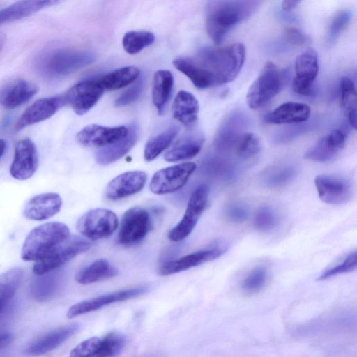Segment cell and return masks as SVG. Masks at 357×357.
<instances>
[{
  "instance_id": "cell-1",
  "label": "cell",
  "mask_w": 357,
  "mask_h": 357,
  "mask_svg": "<svg viewBox=\"0 0 357 357\" xmlns=\"http://www.w3.org/2000/svg\"><path fill=\"white\" fill-rule=\"evenodd\" d=\"M245 56V45L235 43L224 47H203L194 56H180L172 63L196 88L205 89L233 81L240 73Z\"/></svg>"
},
{
  "instance_id": "cell-2",
  "label": "cell",
  "mask_w": 357,
  "mask_h": 357,
  "mask_svg": "<svg viewBox=\"0 0 357 357\" xmlns=\"http://www.w3.org/2000/svg\"><path fill=\"white\" fill-rule=\"evenodd\" d=\"M262 0H209L206 11V30L220 44L238 23L257 9Z\"/></svg>"
},
{
  "instance_id": "cell-3",
  "label": "cell",
  "mask_w": 357,
  "mask_h": 357,
  "mask_svg": "<svg viewBox=\"0 0 357 357\" xmlns=\"http://www.w3.org/2000/svg\"><path fill=\"white\" fill-rule=\"evenodd\" d=\"M95 59L96 55L89 50L56 49L40 55L36 61V68L45 77L58 78L76 72Z\"/></svg>"
},
{
  "instance_id": "cell-4",
  "label": "cell",
  "mask_w": 357,
  "mask_h": 357,
  "mask_svg": "<svg viewBox=\"0 0 357 357\" xmlns=\"http://www.w3.org/2000/svg\"><path fill=\"white\" fill-rule=\"evenodd\" d=\"M69 236L68 227L64 223L50 222L38 225L26 237L21 257L24 261H36Z\"/></svg>"
},
{
  "instance_id": "cell-5",
  "label": "cell",
  "mask_w": 357,
  "mask_h": 357,
  "mask_svg": "<svg viewBox=\"0 0 357 357\" xmlns=\"http://www.w3.org/2000/svg\"><path fill=\"white\" fill-rule=\"evenodd\" d=\"M86 238L69 236L54 246L42 258L36 261L33 272L36 275L52 272L91 247Z\"/></svg>"
},
{
  "instance_id": "cell-6",
  "label": "cell",
  "mask_w": 357,
  "mask_h": 357,
  "mask_svg": "<svg viewBox=\"0 0 357 357\" xmlns=\"http://www.w3.org/2000/svg\"><path fill=\"white\" fill-rule=\"evenodd\" d=\"M282 82V75L278 67L271 61L266 62L248 91V106L254 109L264 106L279 92Z\"/></svg>"
},
{
  "instance_id": "cell-7",
  "label": "cell",
  "mask_w": 357,
  "mask_h": 357,
  "mask_svg": "<svg viewBox=\"0 0 357 357\" xmlns=\"http://www.w3.org/2000/svg\"><path fill=\"white\" fill-rule=\"evenodd\" d=\"M118 225V217L114 211L98 208L84 213L78 219L76 228L84 238L96 241L110 236Z\"/></svg>"
},
{
  "instance_id": "cell-8",
  "label": "cell",
  "mask_w": 357,
  "mask_h": 357,
  "mask_svg": "<svg viewBox=\"0 0 357 357\" xmlns=\"http://www.w3.org/2000/svg\"><path fill=\"white\" fill-rule=\"evenodd\" d=\"M209 188L202 184L191 193L185 212L181 221L169 232V238L174 242L185 239L196 226L208 204Z\"/></svg>"
},
{
  "instance_id": "cell-9",
  "label": "cell",
  "mask_w": 357,
  "mask_h": 357,
  "mask_svg": "<svg viewBox=\"0 0 357 357\" xmlns=\"http://www.w3.org/2000/svg\"><path fill=\"white\" fill-rule=\"evenodd\" d=\"M104 91L98 77H95L77 82L63 97L65 104L68 105L75 114L83 115L98 102Z\"/></svg>"
},
{
  "instance_id": "cell-10",
  "label": "cell",
  "mask_w": 357,
  "mask_h": 357,
  "mask_svg": "<svg viewBox=\"0 0 357 357\" xmlns=\"http://www.w3.org/2000/svg\"><path fill=\"white\" fill-rule=\"evenodd\" d=\"M196 167L195 162H186L159 169L151 178V191L156 195L177 191L187 183Z\"/></svg>"
},
{
  "instance_id": "cell-11",
  "label": "cell",
  "mask_w": 357,
  "mask_h": 357,
  "mask_svg": "<svg viewBox=\"0 0 357 357\" xmlns=\"http://www.w3.org/2000/svg\"><path fill=\"white\" fill-rule=\"evenodd\" d=\"M149 212L140 207L128 209L123 215L118 234L119 241L123 245H132L141 241L151 228Z\"/></svg>"
},
{
  "instance_id": "cell-12",
  "label": "cell",
  "mask_w": 357,
  "mask_h": 357,
  "mask_svg": "<svg viewBox=\"0 0 357 357\" xmlns=\"http://www.w3.org/2000/svg\"><path fill=\"white\" fill-rule=\"evenodd\" d=\"M294 70L295 77L292 81L294 91L303 96H312L314 82L319 72L316 52L309 49L298 55Z\"/></svg>"
},
{
  "instance_id": "cell-13",
  "label": "cell",
  "mask_w": 357,
  "mask_h": 357,
  "mask_svg": "<svg viewBox=\"0 0 357 357\" xmlns=\"http://www.w3.org/2000/svg\"><path fill=\"white\" fill-rule=\"evenodd\" d=\"M128 131L129 127L125 126L109 127L91 124L77 133L76 140L84 146L103 148L123 139Z\"/></svg>"
},
{
  "instance_id": "cell-14",
  "label": "cell",
  "mask_w": 357,
  "mask_h": 357,
  "mask_svg": "<svg viewBox=\"0 0 357 357\" xmlns=\"http://www.w3.org/2000/svg\"><path fill=\"white\" fill-rule=\"evenodd\" d=\"M38 165V155L34 143L29 138L18 141L10 167V175L17 180H26L34 174Z\"/></svg>"
},
{
  "instance_id": "cell-15",
  "label": "cell",
  "mask_w": 357,
  "mask_h": 357,
  "mask_svg": "<svg viewBox=\"0 0 357 357\" xmlns=\"http://www.w3.org/2000/svg\"><path fill=\"white\" fill-rule=\"evenodd\" d=\"M314 184L320 199L328 204H343L352 197L350 183L342 177L319 175L314 178Z\"/></svg>"
},
{
  "instance_id": "cell-16",
  "label": "cell",
  "mask_w": 357,
  "mask_h": 357,
  "mask_svg": "<svg viewBox=\"0 0 357 357\" xmlns=\"http://www.w3.org/2000/svg\"><path fill=\"white\" fill-rule=\"evenodd\" d=\"M146 291V287H140L117 291L84 300L73 305L67 312V317L72 319L86 313L93 312L113 303L136 298L145 294Z\"/></svg>"
},
{
  "instance_id": "cell-17",
  "label": "cell",
  "mask_w": 357,
  "mask_h": 357,
  "mask_svg": "<svg viewBox=\"0 0 357 357\" xmlns=\"http://www.w3.org/2000/svg\"><path fill=\"white\" fill-rule=\"evenodd\" d=\"M146 180L147 174L144 171L134 170L122 173L107 184L105 196L112 201L128 197L141 191Z\"/></svg>"
},
{
  "instance_id": "cell-18",
  "label": "cell",
  "mask_w": 357,
  "mask_h": 357,
  "mask_svg": "<svg viewBox=\"0 0 357 357\" xmlns=\"http://www.w3.org/2000/svg\"><path fill=\"white\" fill-rule=\"evenodd\" d=\"M64 105L63 95L37 100L21 114L15 130H20L50 118Z\"/></svg>"
},
{
  "instance_id": "cell-19",
  "label": "cell",
  "mask_w": 357,
  "mask_h": 357,
  "mask_svg": "<svg viewBox=\"0 0 357 357\" xmlns=\"http://www.w3.org/2000/svg\"><path fill=\"white\" fill-rule=\"evenodd\" d=\"M38 91L37 85L24 79L7 82L0 87V105L14 109L29 101Z\"/></svg>"
},
{
  "instance_id": "cell-20",
  "label": "cell",
  "mask_w": 357,
  "mask_h": 357,
  "mask_svg": "<svg viewBox=\"0 0 357 357\" xmlns=\"http://www.w3.org/2000/svg\"><path fill=\"white\" fill-rule=\"evenodd\" d=\"M225 252L222 248L196 251L178 259L164 263L158 271L160 275H169L186 271L218 258Z\"/></svg>"
},
{
  "instance_id": "cell-21",
  "label": "cell",
  "mask_w": 357,
  "mask_h": 357,
  "mask_svg": "<svg viewBox=\"0 0 357 357\" xmlns=\"http://www.w3.org/2000/svg\"><path fill=\"white\" fill-rule=\"evenodd\" d=\"M345 144V135L340 130H333L321 137L305 153V158L319 162L334 159Z\"/></svg>"
},
{
  "instance_id": "cell-22",
  "label": "cell",
  "mask_w": 357,
  "mask_h": 357,
  "mask_svg": "<svg viewBox=\"0 0 357 357\" xmlns=\"http://www.w3.org/2000/svg\"><path fill=\"white\" fill-rule=\"evenodd\" d=\"M62 206L60 195L55 192L42 193L32 197L23 210L24 216L32 220H44L55 215Z\"/></svg>"
},
{
  "instance_id": "cell-23",
  "label": "cell",
  "mask_w": 357,
  "mask_h": 357,
  "mask_svg": "<svg viewBox=\"0 0 357 357\" xmlns=\"http://www.w3.org/2000/svg\"><path fill=\"white\" fill-rule=\"evenodd\" d=\"M79 329L77 324H71L54 329L32 342L25 349L29 356H40L62 344Z\"/></svg>"
},
{
  "instance_id": "cell-24",
  "label": "cell",
  "mask_w": 357,
  "mask_h": 357,
  "mask_svg": "<svg viewBox=\"0 0 357 357\" xmlns=\"http://www.w3.org/2000/svg\"><path fill=\"white\" fill-rule=\"evenodd\" d=\"M64 1L20 0L0 10V25L29 17L42 9L59 4Z\"/></svg>"
},
{
  "instance_id": "cell-25",
  "label": "cell",
  "mask_w": 357,
  "mask_h": 357,
  "mask_svg": "<svg viewBox=\"0 0 357 357\" xmlns=\"http://www.w3.org/2000/svg\"><path fill=\"white\" fill-rule=\"evenodd\" d=\"M310 113V107L306 104L287 102L268 113L264 120L272 124L298 123L307 121Z\"/></svg>"
},
{
  "instance_id": "cell-26",
  "label": "cell",
  "mask_w": 357,
  "mask_h": 357,
  "mask_svg": "<svg viewBox=\"0 0 357 357\" xmlns=\"http://www.w3.org/2000/svg\"><path fill=\"white\" fill-rule=\"evenodd\" d=\"M199 110L196 97L185 90L176 94L172 105L173 117L188 128H192L197 121Z\"/></svg>"
},
{
  "instance_id": "cell-27",
  "label": "cell",
  "mask_w": 357,
  "mask_h": 357,
  "mask_svg": "<svg viewBox=\"0 0 357 357\" xmlns=\"http://www.w3.org/2000/svg\"><path fill=\"white\" fill-rule=\"evenodd\" d=\"M138 137L137 128L132 125L129 127L128 135L123 139L99 149L95 159L100 165H107L119 160L127 154L135 146Z\"/></svg>"
},
{
  "instance_id": "cell-28",
  "label": "cell",
  "mask_w": 357,
  "mask_h": 357,
  "mask_svg": "<svg viewBox=\"0 0 357 357\" xmlns=\"http://www.w3.org/2000/svg\"><path fill=\"white\" fill-rule=\"evenodd\" d=\"M204 144L203 136L199 133L188 134L180 139L165 153L167 162H175L195 157Z\"/></svg>"
},
{
  "instance_id": "cell-29",
  "label": "cell",
  "mask_w": 357,
  "mask_h": 357,
  "mask_svg": "<svg viewBox=\"0 0 357 357\" xmlns=\"http://www.w3.org/2000/svg\"><path fill=\"white\" fill-rule=\"evenodd\" d=\"M245 119L241 113L231 114L220 126L215 137V145L220 150H227L238 143L245 127Z\"/></svg>"
},
{
  "instance_id": "cell-30",
  "label": "cell",
  "mask_w": 357,
  "mask_h": 357,
  "mask_svg": "<svg viewBox=\"0 0 357 357\" xmlns=\"http://www.w3.org/2000/svg\"><path fill=\"white\" fill-rule=\"evenodd\" d=\"M174 77L167 70H159L153 76L152 101L159 114H162L172 96Z\"/></svg>"
},
{
  "instance_id": "cell-31",
  "label": "cell",
  "mask_w": 357,
  "mask_h": 357,
  "mask_svg": "<svg viewBox=\"0 0 357 357\" xmlns=\"http://www.w3.org/2000/svg\"><path fill=\"white\" fill-rule=\"evenodd\" d=\"M119 273L118 270L106 259H99L81 268L75 280L82 284H89L109 279Z\"/></svg>"
},
{
  "instance_id": "cell-32",
  "label": "cell",
  "mask_w": 357,
  "mask_h": 357,
  "mask_svg": "<svg viewBox=\"0 0 357 357\" xmlns=\"http://www.w3.org/2000/svg\"><path fill=\"white\" fill-rule=\"evenodd\" d=\"M140 75L138 68L134 66L122 67L98 79L105 89L112 91L122 89L135 82Z\"/></svg>"
},
{
  "instance_id": "cell-33",
  "label": "cell",
  "mask_w": 357,
  "mask_h": 357,
  "mask_svg": "<svg viewBox=\"0 0 357 357\" xmlns=\"http://www.w3.org/2000/svg\"><path fill=\"white\" fill-rule=\"evenodd\" d=\"M23 274V270L20 267L10 268L0 274V312L15 294Z\"/></svg>"
},
{
  "instance_id": "cell-34",
  "label": "cell",
  "mask_w": 357,
  "mask_h": 357,
  "mask_svg": "<svg viewBox=\"0 0 357 357\" xmlns=\"http://www.w3.org/2000/svg\"><path fill=\"white\" fill-rule=\"evenodd\" d=\"M177 126H171L147 141L144 151V158L150 162L155 160L168 148L178 134Z\"/></svg>"
},
{
  "instance_id": "cell-35",
  "label": "cell",
  "mask_w": 357,
  "mask_h": 357,
  "mask_svg": "<svg viewBox=\"0 0 357 357\" xmlns=\"http://www.w3.org/2000/svg\"><path fill=\"white\" fill-rule=\"evenodd\" d=\"M340 102L354 129L356 128V90L354 82L348 77L340 81Z\"/></svg>"
},
{
  "instance_id": "cell-36",
  "label": "cell",
  "mask_w": 357,
  "mask_h": 357,
  "mask_svg": "<svg viewBox=\"0 0 357 357\" xmlns=\"http://www.w3.org/2000/svg\"><path fill=\"white\" fill-rule=\"evenodd\" d=\"M155 41L154 34L148 31H130L122 39L124 50L129 54H135L151 46Z\"/></svg>"
},
{
  "instance_id": "cell-37",
  "label": "cell",
  "mask_w": 357,
  "mask_h": 357,
  "mask_svg": "<svg viewBox=\"0 0 357 357\" xmlns=\"http://www.w3.org/2000/svg\"><path fill=\"white\" fill-rule=\"evenodd\" d=\"M31 285V295L36 301H44L54 295L58 287V279L48 273L37 275Z\"/></svg>"
},
{
  "instance_id": "cell-38",
  "label": "cell",
  "mask_w": 357,
  "mask_h": 357,
  "mask_svg": "<svg viewBox=\"0 0 357 357\" xmlns=\"http://www.w3.org/2000/svg\"><path fill=\"white\" fill-rule=\"evenodd\" d=\"M352 17V12L344 9L337 12L328 26L326 41L328 46L333 45L345 31Z\"/></svg>"
},
{
  "instance_id": "cell-39",
  "label": "cell",
  "mask_w": 357,
  "mask_h": 357,
  "mask_svg": "<svg viewBox=\"0 0 357 357\" xmlns=\"http://www.w3.org/2000/svg\"><path fill=\"white\" fill-rule=\"evenodd\" d=\"M267 281V269L264 266H257L243 279L241 289L247 294H255L261 291L266 286Z\"/></svg>"
},
{
  "instance_id": "cell-40",
  "label": "cell",
  "mask_w": 357,
  "mask_h": 357,
  "mask_svg": "<svg viewBox=\"0 0 357 357\" xmlns=\"http://www.w3.org/2000/svg\"><path fill=\"white\" fill-rule=\"evenodd\" d=\"M124 335L112 332L102 337V344L98 357H112L118 355L126 344Z\"/></svg>"
},
{
  "instance_id": "cell-41",
  "label": "cell",
  "mask_w": 357,
  "mask_h": 357,
  "mask_svg": "<svg viewBox=\"0 0 357 357\" xmlns=\"http://www.w3.org/2000/svg\"><path fill=\"white\" fill-rule=\"evenodd\" d=\"M261 149V142L254 133H244L237 143V154L242 159H250L256 155Z\"/></svg>"
},
{
  "instance_id": "cell-42",
  "label": "cell",
  "mask_w": 357,
  "mask_h": 357,
  "mask_svg": "<svg viewBox=\"0 0 357 357\" xmlns=\"http://www.w3.org/2000/svg\"><path fill=\"white\" fill-rule=\"evenodd\" d=\"M278 224V216L269 206H263L256 213L253 225L259 231L268 232L273 230Z\"/></svg>"
},
{
  "instance_id": "cell-43",
  "label": "cell",
  "mask_w": 357,
  "mask_h": 357,
  "mask_svg": "<svg viewBox=\"0 0 357 357\" xmlns=\"http://www.w3.org/2000/svg\"><path fill=\"white\" fill-rule=\"evenodd\" d=\"M310 43V38L301 30L294 27H289L284 30L282 40L277 44L279 50L287 49L294 47H301Z\"/></svg>"
},
{
  "instance_id": "cell-44",
  "label": "cell",
  "mask_w": 357,
  "mask_h": 357,
  "mask_svg": "<svg viewBox=\"0 0 357 357\" xmlns=\"http://www.w3.org/2000/svg\"><path fill=\"white\" fill-rule=\"evenodd\" d=\"M102 344V337H91L83 342H80L74 347L70 353V356L73 357H89L97 356L100 351Z\"/></svg>"
},
{
  "instance_id": "cell-45",
  "label": "cell",
  "mask_w": 357,
  "mask_h": 357,
  "mask_svg": "<svg viewBox=\"0 0 357 357\" xmlns=\"http://www.w3.org/2000/svg\"><path fill=\"white\" fill-rule=\"evenodd\" d=\"M356 265L357 254L354 251L348 255L341 263L322 273L319 277V280H324L341 273L351 272L356 268Z\"/></svg>"
},
{
  "instance_id": "cell-46",
  "label": "cell",
  "mask_w": 357,
  "mask_h": 357,
  "mask_svg": "<svg viewBox=\"0 0 357 357\" xmlns=\"http://www.w3.org/2000/svg\"><path fill=\"white\" fill-rule=\"evenodd\" d=\"M144 86V82L140 79L123 91L115 100V107H120L135 102L140 97Z\"/></svg>"
},
{
  "instance_id": "cell-47",
  "label": "cell",
  "mask_w": 357,
  "mask_h": 357,
  "mask_svg": "<svg viewBox=\"0 0 357 357\" xmlns=\"http://www.w3.org/2000/svg\"><path fill=\"white\" fill-rule=\"evenodd\" d=\"M295 169L292 167H284L271 174L267 180L268 185L280 186L291 179L295 175Z\"/></svg>"
},
{
  "instance_id": "cell-48",
  "label": "cell",
  "mask_w": 357,
  "mask_h": 357,
  "mask_svg": "<svg viewBox=\"0 0 357 357\" xmlns=\"http://www.w3.org/2000/svg\"><path fill=\"white\" fill-rule=\"evenodd\" d=\"M226 216L234 222L241 223L248 218L249 210L243 204H233L227 208Z\"/></svg>"
},
{
  "instance_id": "cell-49",
  "label": "cell",
  "mask_w": 357,
  "mask_h": 357,
  "mask_svg": "<svg viewBox=\"0 0 357 357\" xmlns=\"http://www.w3.org/2000/svg\"><path fill=\"white\" fill-rule=\"evenodd\" d=\"M301 0H282V8L284 11L289 12L294 10Z\"/></svg>"
},
{
  "instance_id": "cell-50",
  "label": "cell",
  "mask_w": 357,
  "mask_h": 357,
  "mask_svg": "<svg viewBox=\"0 0 357 357\" xmlns=\"http://www.w3.org/2000/svg\"><path fill=\"white\" fill-rule=\"evenodd\" d=\"M5 149H6V142L3 139H0V158L3 155V154L5 151Z\"/></svg>"
},
{
  "instance_id": "cell-51",
  "label": "cell",
  "mask_w": 357,
  "mask_h": 357,
  "mask_svg": "<svg viewBox=\"0 0 357 357\" xmlns=\"http://www.w3.org/2000/svg\"><path fill=\"white\" fill-rule=\"evenodd\" d=\"M6 41V36L3 33H0V52L4 45Z\"/></svg>"
}]
</instances>
